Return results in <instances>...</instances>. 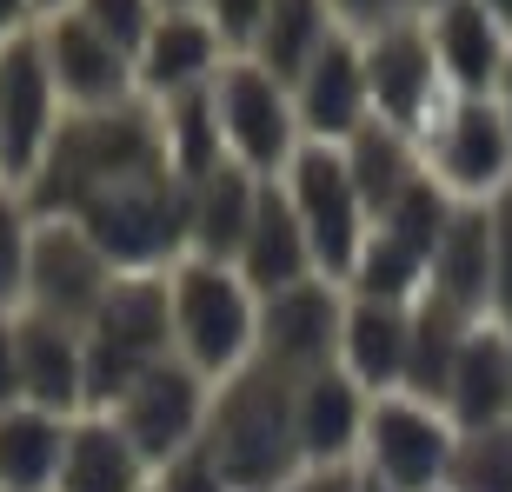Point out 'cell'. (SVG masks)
<instances>
[{"label":"cell","mask_w":512,"mask_h":492,"mask_svg":"<svg viewBox=\"0 0 512 492\" xmlns=\"http://www.w3.org/2000/svg\"><path fill=\"white\" fill-rule=\"evenodd\" d=\"M147 173H173L167 167V140H160V114L147 100L127 107H100V114H67L54 133L47 160L27 180V207L40 220H80V213L107 200V193L147 180Z\"/></svg>","instance_id":"6da1fadb"},{"label":"cell","mask_w":512,"mask_h":492,"mask_svg":"<svg viewBox=\"0 0 512 492\" xmlns=\"http://www.w3.org/2000/svg\"><path fill=\"white\" fill-rule=\"evenodd\" d=\"M293 386L300 379L266 360L240 366L233 379L213 386V413L200 446L213 453V466L227 473L233 492H280L286 479L306 473L300 426H293Z\"/></svg>","instance_id":"7a4b0ae2"},{"label":"cell","mask_w":512,"mask_h":492,"mask_svg":"<svg viewBox=\"0 0 512 492\" xmlns=\"http://www.w3.org/2000/svg\"><path fill=\"white\" fill-rule=\"evenodd\" d=\"M160 360H173V286L167 273H120L87 320V413H114Z\"/></svg>","instance_id":"3957f363"},{"label":"cell","mask_w":512,"mask_h":492,"mask_svg":"<svg viewBox=\"0 0 512 492\" xmlns=\"http://www.w3.org/2000/svg\"><path fill=\"white\" fill-rule=\"evenodd\" d=\"M167 286H173V353L193 373H207L220 386L240 366H253V353H260V293L233 266L180 260L167 266Z\"/></svg>","instance_id":"277c9868"},{"label":"cell","mask_w":512,"mask_h":492,"mask_svg":"<svg viewBox=\"0 0 512 492\" xmlns=\"http://www.w3.org/2000/svg\"><path fill=\"white\" fill-rule=\"evenodd\" d=\"M213 114H220V140H227L233 167L260 173V180H280L293 167V153L306 147L300 114H293V87L273 80L260 60L233 54L220 74H213Z\"/></svg>","instance_id":"5b68a950"},{"label":"cell","mask_w":512,"mask_h":492,"mask_svg":"<svg viewBox=\"0 0 512 492\" xmlns=\"http://www.w3.org/2000/svg\"><path fill=\"white\" fill-rule=\"evenodd\" d=\"M80 227L120 273H167L187 260V180L147 173V180L94 200L80 213Z\"/></svg>","instance_id":"8992f818"},{"label":"cell","mask_w":512,"mask_h":492,"mask_svg":"<svg viewBox=\"0 0 512 492\" xmlns=\"http://www.w3.org/2000/svg\"><path fill=\"white\" fill-rule=\"evenodd\" d=\"M280 187H286V200H293V213H300V227H306L313 266H320L326 280L346 286V273H353V260H360L366 233H373L346 153L326 147V140H306V147L293 153V167L280 173Z\"/></svg>","instance_id":"52a82bcc"},{"label":"cell","mask_w":512,"mask_h":492,"mask_svg":"<svg viewBox=\"0 0 512 492\" xmlns=\"http://www.w3.org/2000/svg\"><path fill=\"white\" fill-rule=\"evenodd\" d=\"M207 413H213V379L193 373V366L173 353V360L147 366V373L133 379L107 419H114L120 433L133 439V453H140L153 473H160L167 459H180L187 446H200V433H207Z\"/></svg>","instance_id":"ba28073f"},{"label":"cell","mask_w":512,"mask_h":492,"mask_svg":"<svg viewBox=\"0 0 512 492\" xmlns=\"http://www.w3.org/2000/svg\"><path fill=\"white\" fill-rule=\"evenodd\" d=\"M366 94H373V120H386L393 133H433L439 120V54H433V34L426 20H393L380 34H366Z\"/></svg>","instance_id":"9c48e42d"},{"label":"cell","mask_w":512,"mask_h":492,"mask_svg":"<svg viewBox=\"0 0 512 492\" xmlns=\"http://www.w3.org/2000/svg\"><path fill=\"white\" fill-rule=\"evenodd\" d=\"M453 419L439 413V406H419L406 393H386L373 399V413H366V473L386 479L393 492H439L446 473H453Z\"/></svg>","instance_id":"30bf717a"},{"label":"cell","mask_w":512,"mask_h":492,"mask_svg":"<svg viewBox=\"0 0 512 492\" xmlns=\"http://www.w3.org/2000/svg\"><path fill=\"white\" fill-rule=\"evenodd\" d=\"M114 280H120V266L87 240L80 220H40L34 266H27V306L20 313H40V320H60V326L87 333V320L100 313Z\"/></svg>","instance_id":"8fae6325"},{"label":"cell","mask_w":512,"mask_h":492,"mask_svg":"<svg viewBox=\"0 0 512 492\" xmlns=\"http://www.w3.org/2000/svg\"><path fill=\"white\" fill-rule=\"evenodd\" d=\"M60 120H67V100H60L54 74H47V54H40L34 27L7 34L0 47V140H7V187H27L34 167L47 160Z\"/></svg>","instance_id":"7c38bea8"},{"label":"cell","mask_w":512,"mask_h":492,"mask_svg":"<svg viewBox=\"0 0 512 492\" xmlns=\"http://www.w3.org/2000/svg\"><path fill=\"white\" fill-rule=\"evenodd\" d=\"M346 306L353 300H346L340 280H326V273L286 286V293H266L260 300V353H253V360L280 366V373H293V379L320 373V366H340Z\"/></svg>","instance_id":"4fadbf2b"},{"label":"cell","mask_w":512,"mask_h":492,"mask_svg":"<svg viewBox=\"0 0 512 492\" xmlns=\"http://www.w3.org/2000/svg\"><path fill=\"white\" fill-rule=\"evenodd\" d=\"M34 40H40V54H47V74H54L67 114H100V107H127V100H140L133 54H120L114 40L100 34V27H87L74 7L34 20Z\"/></svg>","instance_id":"5bb4252c"},{"label":"cell","mask_w":512,"mask_h":492,"mask_svg":"<svg viewBox=\"0 0 512 492\" xmlns=\"http://www.w3.org/2000/svg\"><path fill=\"white\" fill-rule=\"evenodd\" d=\"M433 167H439V187L453 193L459 207H493L512 187V127L493 94L446 107V120L433 133Z\"/></svg>","instance_id":"9a60e30c"},{"label":"cell","mask_w":512,"mask_h":492,"mask_svg":"<svg viewBox=\"0 0 512 492\" xmlns=\"http://www.w3.org/2000/svg\"><path fill=\"white\" fill-rule=\"evenodd\" d=\"M293 114H300V133H306V140H326V147H346V140L373 120L360 34L333 27V40H326L320 54L306 60V74L293 80Z\"/></svg>","instance_id":"2e32d148"},{"label":"cell","mask_w":512,"mask_h":492,"mask_svg":"<svg viewBox=\"0 0 512 492\" xmlns=\"http://www.w3.org/2000/svg\"><path fill=\"white\" fill-rule=\"evenodd\" d=\"M227 40L200 7H167L153 20L147 47L133 54V74H140V100L160 107V100H180V94H200L213 87V74L227 67Z\"/></svg>","instance_id":"e0dca14e"},{"label":"cell","mask_w":512,"mask_h":492,"mask_svg":"<svg viewBox=\"0 0 512 492\" xmlns=\"http://www.w3.org/2000/svg\"><path fill=\"white\" fill-rule=\"evenodd\" d=\"M366 413L373 393L346 366H320L293 386V426H300V459L306 466H353L366 446Z\"/></svg>","instance_id":"ac0fdd59"},{"label":"cell","mask_w":512,"mask_h":492,"mask_svg":"<svg viewBox=\"0 0 512 492\" xmlns=\"http://www.w3.org/2000/svg\"><path fill=\"white\" fill-rule=\"evenodd\" d=\"M14 340H20V386L27 406L60 419L87 413V333L40 313H14Z\"/></svg>","instance_id":"d6986e66"},{"label":"cell","mask_w":512,"mask_h":492,"mask_svg":"<svg viewBox=\"0 0 512 492\" xmlns=\"http://www.w3.org/2000/svg\"><path fill=\"white\" fill-rule=\"evenodd\" d=\"M426 34H433L439 74H446V87H459V100H486L499 87L512 60V34L479 0H446L439 14H426Z\"/></svg>","instance_id":"ffe728a7"},{"label":"cell","mask_w":512,"mask_h":492,"mask_svg":"<svg viewBox=\"0 0 512 492\" xmlns=\"http://www.w3.org/2000/svg\"><path fill=\"white\" fill-rule=\"evenodd\" d=\"M233 273H240L260 300L320 273V266H313V246H306L300 213H293V200H286L280 180H260V207H253V227H247V246H240Z\"/></svg>","instance_id":"44dd1931"},{"label":"cell","mask_w":512,"mask_h":492,"mask_svg":"<svg viewBox=\"0 0 512 492\" xmlns=\"http://www.w3.org/2000/svg\"><path fill=\"white\" fill-rule=\"evenodd\" d=\"M426 300L453 306L459 320H486L493 306V207H459L433 246Z\"/></svg>","instance_id":"7402d4cb"},{"label":"cell","mask_w":512,"mask_h":492,"mask_svg":"<svg viewBox=\"0 0 512 492\" xmlns=\"http://www.w3.org/2000/svg\"><path fill=\"white\" fill-rule=\"evenodd\" d=\"M253 207H260V173L233 167V160L213 167L207 180H193L187 187V260L233 266L240 246H247Z\"/></svg>","instance_id":"603a6c76"},{"label":"cell","mask_w":512,"mask_h":492,"mask_svg":"<svg viewBox=\"0 0 512 492\" xmlns=\"http://www.w3.org/2000/svg\"><path fill=\"white\" fill-rule=\"evenodd\" d=\"M446 419H453V433H486V426L512 419V333L506 326L479 320L466 333L459 366H453V393H446Z\"/></svg>","instance_id":"cb8c5ba5"},{"label":"cell","mask_w":512,"mask_h":492,"mask_svg":"<svg viewBox=\"0 0 512 492\" xmlns=\"http://www.w3.org/2000/svg\"><path fill=\"white\" fill-rule=\"evenodd\" d=\"M406 346H413V313L380 300H353L346 306V333H340V366L360 379L373 399L406 386Z\"/></svg>","instance_id":"d4e9b609"},{"label":"cell","mask_w":512,"mask_h":492,"mask_svg":"<svg viewBox=\"0 0 512 492\" xmlns=\"http://www.w3.org/2000/svg\"><path fill=\"white\" fill-rule=\"evenodd\" d=\"M147 486H153V466L133 453V439L107 413H80L74 433H67L54 492H147Z\"/></svg>","instance_id":"484cf974"},{"label":"cell","mask_w":512,"mask_h":492,"mask_svg":"<svg viewBox=\"0 0 512 492\" xmlns=\"http://www.w3.org/2000/svg\"><path fill=\"white\" fill-rule=\"evenodd\" d=\"M67 433H74V419L40 413V406H14L0 419V492H54L60 459H67Z\"/></svg>","instance_id":"4316f807"},{"label":"cell","mask_w":512,"mask_h":492,"mask_svg":"<svg viewBox=\"0 0 512 492\" xmlns=\"http://www.w3.org/2000/svg\"><path fill=\"white\" fill-rule=\"evenodd\" d=\"M473 326L479 320H459L453 306H439V300H426V293H419V300H413V346H406V386H399V393L446 413L459 346H466V333H473Z\"/></svg>","instance_id":"83f0119b"},{"label":"cell","mask_w":512,"mask_h":492,"mask_svg":"<svg viewBox=\"0 0 512 492\" xmlns=\"http://www.w3.org/2000/svg\"><path fill=\"white\" fill-rule=\"evenodd\" d=\"M333 7L326 0H273V14H266V27H260V40H253V54L247 60H260L273 80H293L306 74V60L320 54L326 40H333Z\"/></svg>","instance_id":"f1b7e54d"},{"label":"cell","mask_w":512,"mask_h":492,"mask_svg":"<svg viewBox=\"0 0 512 492\" xmlns=\"http://www.w3.org/2000/svg\"><path fill=\"white\" fill-rule=\"evenodd\" d=\"M346 167H353V187H360V200H366V220H380L386 207H393L399 193L413 187V173H419V160H413V140L406 133H393L386 120H366L353 140H346Z\"/></svg>","instance_id":"f546056e"},{"label":"cell","mask_w":512,"mask_h":492,"mask_svg":"<svg viewBox=\"0 0 512 492\" xmlns=\"http://www.w3.org/2000/svg\"><path fill=\"white\" fill-rule=\"evenodd\" d=\"M160 140H167V167L180 180H207L213 167H227V140H220V114H213V94H180V100H160Z\"/></svg>","instance_id":"4dcf8cb0"},{"label":"cell","mask_w":512,"mask_h":492,"mask_svg":"<svg viewBox=\"0 0 512 492\" xmlns=\"http://www.w3.org/2000/svg\"><path fill=\"white\" fill-rule=\"evenodd\" d=\"M426 273H433V260L426 253H413L406 240H393L386 227L366 233L360 260H353V273H346V286H353V300H380V306H406L426 293Z\"/></svg>","instance_id":"1f68e13d"},{"label":"cell","mask_w":512,"mask_h":492,"mask_svg":"<svg viewBox=\"0 0 512 492\" xmlns=\"http://www.w3.org/2000/svg\"><path fill=\"white\" fill-rule=\"evenodd\" d=\"M34 233H40V213L27 207V193H20V187H0V313H20V306H27Z\"/></svg>","instance_id":"d6a6232c"},{"label":"cell","mask_w":512,"mask_h":492,"mask_svg":"<svg viewBox=\"0 0 512 492\" xmlns=\"http://www.w3.org/2000/svg\"><path fill=\"white\" fill-rule=\"evenodd\" d=\"M446 492H512V419L486 433H459Z\"/></svg>","instance_id":"836d02e7"},{"label":"cell","mask_w":512,"mask_h":492,"mask_svg":"<svg viewBox=\"0 0 512 492\" xmlns=\"http://www.w3.org/2000/svg\"><path fill=\"white\" fill-rule=\"evenodd\" d=\"M74 14L87 20V27H100L120 54H140L147 34H153V20L167 14V7H160V0H74Z\"/></svg>","instance_id":"e575fe53"},{"label":"cell","mask_w":512,"mask_h":492,"mask_svg":"<svg viewBox=\"0 0 512 492\" xmlns=\"http://www.w3.org/2000/svg\"><path fill=\"white\" fill-rule=\"evenodd\" d=\"M200 14L220 27L227 54H253V40H260L266 14H273V0H200Z\"/></svg>","instance_id":"d590c367"},{"label":"cell","mask_w":512,"mask_h":492,"mask_svg":"<svg viewBox=\"0 0 512 492\" xmlns=\"http://www.w3.org/2000/svg\"><path fill=\"white\" fill-rule=\"evenodd\" d=\"M153 492H233V486H227V473L213 466L207 446H187L180 459H167V466L153 473Z\"/></svg>","instance_id":"8d00e7d4"},{"label":"cell","mask_w":512,"mask_h":492,"mask_svg":"<svg viewBox=\"0 0 512 492\" xmlns=\"http://www.w3.org/2000/svg\"><path fill=\"white\" fill-rule=\"evenodd\" d=\"M493 313L512 333V187L493 200Z\"/></svg>","instance_id":"74e56055"},{"label":"cell","mask_w":512,"mask_h":492,"mask_svg":"<svg viewBox=\"0 0 512 492\" xmlns=\"http://www.w3.org/2000/svg\"><path fill=\"white\" fill-rule=\"evenodd\" d=\"M333 7V20H340L346 34H380V27H393V20H413V0H326Z\"/></svg>","instance_id":"f35d334b"},{"label":"cell","mask_w":512,"mask_h":492,"mask_svg":"<svg viewBox=\"0 0 512 492\" xmlns=\"http://www.w3.org/2000/svg\"><path fill=\"white\" fill-rule=\"evenodd\" d=\"M27 406V386H20V340H14V313H0V419Z\"/></svg>","instance_id":"ab89813d"},{"label":"cell","mask_w":512,"mask_h":492,"mask_svg":"<svg viewBox=\"0 0 512 492\" xmlns=\"http://www.w3.org/2000/svg\"><path fill=\"white\" fill-rule=\"evenodd\" d=\"M280 492H360V466H306V473L286 479Z\"/></svg>","instance_id":"60d3db41"},{"label":"cell","mask_w":512,"mask_h":492,"mask_svg":"<svg viewBox=\"0 0 512 492\" xmlns=\"http://www.w3.org/2000/svg\"><path fill=\"white\" fill-rule=\"evenodd\" d=\"M0 27H7V34L34 27V0H0Z\"/></svg>","instance_id":"b9f144b4"},{"label":"cell","mask_w":512,"mask_h":492,"mask_svg":"<svg viewBox=\"0 0 512 492\" xmlns=\"http://www.w3.org/2000/svg\"><path fill=\"white\" fill-rule=\"evenodd\" d=\"M493 100H499V114H506V127H512V60H506V74H499Z\"/></svg>","instance_id":"7bdbcfd3"},{"label":"cell","mask_w":512,"mask_h":492,"mask_svg":"<svg viewBox=\"0 0 512 492\" xmlns=\"http://www.w3.org/2000/svg\"><path fill=\"white\" fill-rule=\"evenodd\" d=\"M479 7H486V14H493L499 27H506V34H512V0H479Z\"/></svg>","instance_id":"ee69618b"},{"label":"cell","mask_w":512,"mask_h":492,"mask_svg":"<svg viewBox=\"0 0 512 492\" xmlns=\"http://www.w3.org/2000/svg\"><path fill=\"white\" fill-rule=\"evenodd\" d=\"M74 0H34V20H47V14H67Z\"/></svg>","instance_id":"f6af8a7d"},{"label":"cell","mask_w":512,"mask_h":492,"mask_svg":"<svg viewBox=\"0 0 512 492\" xmlns=\"http://www.w3.org/2000/svg\"><path fill=\"white\" fill-rule=\"evenodd\" d=\"M360 492H393V486H386V479H373V473L360 466Z\"/></svg>","instance_id":"bcb514c9"},{"label":"cell","mask_w":512,"mask_h":492,"mask_svg":"<svg viewBox=\"0 0 512 492\" xmlns=\"http://www.w3.org/2000/svg\"><path fill=\"white\" fill-rule=\"evenodd\" d=\"M439 7H446V0H413V14L426 20V14H439Z\"/></svg>","instance_id":"7dc6e473"},{"label":"cell","mask_w":512,"mask_h":492,"mask_svg":"<svg viewBox=\"0 0 512 492\" xmlns=\"http://www.w3.org/2000/svg\"><path fill=\"white\" fill-rule=\"evenodd\" d=\"M0 187H7V140H0Z\"/></svg>","instance_id":"c3c4849f"},{"label":"cell","mask_w":512,"mask_h":492,"mask_svg":"<svg viewBox=\"0 0 512 492\" xmlns=\"http://www.w3.org/2000/svg\"><path fill=\"white\" fill-rule=\"evenodd\" d=\"M160 7H200V0H160Z\"/></svg>","instance_id":"681fc988"},{"label":"cell","mask_w":512,"mask_h":492,"mask_svg":"<svg viewBox=\"0 0 512 492\" xmlns=\"http://www.w3.org/2000/svg\"><path fill=\"white\" fill-rule=\"evenodd\" d=\"M0 47H7V27H0Z\"/></svg>","instance_id":"f907efd6"},{"label":"cell","mask_w":512,"mask_h":492,"mask_svg":"<svg viewBox=\"0 0 512 492\" xmlns=\"http://www.w3.org/2000/svg\"><path fill=\"white\" fill-rule=\"evenodd\" d=\"M439 492H446V486H439Z\"/></svg>","instance_id":"816d5d0a"},{"label":"cell","mask_w":512,"mask_h":492,"mask_svg":"<svg viewBox=\"0 0 512 492\" xmlns=\"http://www.w3.org/2000/svg\"><path fill=\"white\" fill-rule=\"evenodd\" d=\"M147 492H153V486H147Z\"/></svg>","instance_id":"f5cc1de1"}]
</instances>
